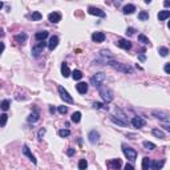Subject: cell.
Masks as SVG:
<instances>
[{"label": "cell", "mask_w": 170, "mask_h": 170, "mask_svg": "<svg viewBox=\"0 0 170 170\" xmlns=\"http://www.w3.org/2000/svg\"><path fill=\"white\" fill-rule=\"evenodd\" d=\"M164 70L167 73V75H170V63L165 64V66H164Z\"/></svg>", "instance_id": "obj_43"}, {"label": "cell", "mask_w": 170, "mask_h": 170, "mask_svg": "<svg viewBox=\"0 0 170 170\" xmlns=\"http://www.w3.org/2000/svg\"><path fill=\"white\" fill-rule=\"evenodd\" d=\"M122 151H124V154H125V157L128 158V160L134 161L135 158H137V151H135L133 148H130V146L125 145V144L122 145Z\"/></svg>", "instance_id": "obj_4"}, {"label": "cell", "mask_w": 170, "mask_h": 170, "mask_svg": "<svg viewBox=\"0 0 170 170\" xmlns=\"http://www.w3.org/2000/svg\"><path fill=\"white\" fill-rule=\"evenodd\" d=\"M70 120L75 124L80 122V120H81V112H75V113L72 114V117H70Z\"/></svg>", "instance_id": "obj_29"}, {"label": "cell", "mask_w": 170, "mask_h": 170, "mask_svg": "<svg viewBox=\"0 0 170 170\" xmlns=\"http://www.w3.org/2000/svg\"><path fill=\"white\" fill-rule=\"evenodd\" d=\"M76 89H77V92H79L80 95H85L88 92V84L86 82H79V84L76 85Z\"/></svg>", "instance_id": "obj_15"}, {"label": "cell", "mask_w": 170, "mask_h": 170, "mask_svg": "<svg viewBox=\"0 0 170 170\" xmlns=\"http://www.w3.org/2000/svg\"><path fill=\"white\" fill-rule=\"evenodd\" d=\"M39 118H40V117H39V113H37V112H33V113L29 114L27 120H28V122L35 124V122H37V121H39Z\"/></svg>", "instance_id": "obj_25"}, {"label": "cell", "mask_w": 170, "mask_h": 170, "mask_svg": "<svg viewBox=\"0 0 170 170\" xmlns=\"http://www.w3.org/2000/svg\"><path fill=\"white\" fill-rule=\"evenodd\" d=\"M164 6L166 7V8H169V7H170V0H165V1H164Z\"/></svg>", "instance_id": "obj_47"}, {"label": "cell", "mask_w": 170, "mask_h": 170, "mask_svg": "<svg viewBox=\"0 0 170 170\" xmlns=\"http://www.w3.org/2000/svg\"><path fill=\"white\" fill-rule=\"evenodd\" d=\"M57 45H59V37H57V36H52V37L49 39V43H48V49L53 50Z\"/></svg>", "instance_id": "obj_16"}, {"label": "cell", "mask_w": 170, "mask_h": 170, "mask_svg": "<svg viewBox=\"0 0 170 170\" xmlns=\"http://www.w3.org/2000/svg\"><path fill=\"white\" fill-rule=\"evenodd\" d=\"M158 53H160L162 57H166L167 55H169V49H167L166 47H160L158 48Z\"/></svg>", "instance_id": "obj_37"}, {"label": "cell", "mask_w": 170, "mask_h": 170, "mask_svg": "<svg viewBox=\"0 0 170 170\" xmlns=\"http://www.w3.org/2000/svg\"><path fill=\"white\" fill-rule=\"evenodd\" d=\"M116 45L118 48L125 49V50H129L130 48H132V43H130L129 40H126V39H120V40H117L116 41Z\"/></svg>", "instance_id": "obj_8"}, {"label": "cell", "mask_w": 170, "mask_h": 170, "mask_svg": "<svg viewBox=\"0 0 170 170\" xmlns=\"http://www.w3.org/2000/svg\"><path fill=\"white\" fill-rule=\"evenodd\" d=\"M57 110H59V113H60V114H66V113H68V106H64V105H63V106L57 108Z\"/></svg>", "instance_id": "obj_40"}, {"label": "cell", "mask_w": 170, "mask_h": 170, "mask_svg": "<svg viewBox=\"0 0 170 170\" xmlns=\"http://www.w3.org/2000/svg\"><path fill=\"white\" fill-rule=\"evenodd\" d=\"M98 92H100V96L102 97V100H104L105 102L113 101L114 95H113V91L110 88H108V86H101V88L98 89Z\"/></svg>", "instance_id": "obj_2"}, {"label": "cell", "mask_w": 170, "mask_h": 170, "mask_svg": "<svg viewBox=\"0 0 170 170\" xmlns=\"http://www.w3.org/2000/svg\"><path fill=\"white\" fill-rule=\"evenodd\" d=\"M59 93H60V97L64 102H68V104H73V102H75V101H73V97L66 92V89L64 88V86H61V85H59Z\"/></svg>", "instance_id": "obj_5"}, {"label": "cell", "mask_w": 170, "mask_h": 170, "mask_svg": "<svg viewBox=\"0 0 170 170\" xmlns=\"http://www.w3.org/2000/svg\"><path fill=\"white\" fill-rule=\"evenodd\" d=\"M150 165H151L150 158L144 157V160H142V170H150Z\"/></svg>", "instance_id": "obj_24"}, {"label": "cell", "mask_w": 170, "mask_h": 170, "mask_svg": "<svg viewBox=\"0 0 170 170\" xmlns=\"http://www.w3.org/2000/svg\"><path fill=\"white\" fill-rule=\"evenodd\" d=\"M66 154H68V155H73V154H75V149L69 148V149H68V151H66Z\"/></svg>", "instance_id": "obj_45"}, {"label": "cell", "mask_w": 170, "mask_h": 170, "mask_svg": "<svg viewBox=\"0 0 170 170\" xmlns=\"http://www.w3.org/2000/svg\"><path fill=\"white\" fill-rule=\"evenodd\" d=\"M138 41H140V43H142V44L150 45V40H149L145 35H142V33H140V35H138Z\"/></svg>", "instance_id": "obj_30"}, {"label": "cell", "mask_w": 170, "mask_h": 170, "mask_svg": "<svg viewBox=\"0 0 170 170\" xmlns=\"http://www.w3.org/2000/svg\"><path fill=\"white\" fill-rule=\"evenodd\" d=\"M138 59H140L141 61H145V60H146V57H145V55H144V53H140V55H138Z\"/></svg>", "instance_id": "obj_46"}, {"label": "cell", "mask_w": 170, "mask_h": 170, "mask_svg": "<svg viewBox=\"0 0 170 170\" xmlns=\"http://www.w3.org/2000/svg\"><path fill=\"white\" fill-rule=\"evenodd\" d=\"M151 133H153V135H155L157 138H165V133L160 129H153Z\"/></svg>", "instance_id": "obj_32"}, {"label": "cell", "mask_w": 170, "mask_h": 170, "mask_svg": "<svg viewBox=\"0 0 170 170\" xmlns=\"http://www.w3.org/2000/svg\"><path fill=\"white\" fill-rule=\"evenodd\" d=\"M0 117H1V122H0V126H1V128H4V126H6V124H7V120H8V116H7L6 113H3Z\"/></svg>", "instance_id": "obj_39"}, {"label": "cell", "mask_w": 170, "mask_h": 170, "mask_svg": "<svg viewBox=\"0 0 170 170\" xmlns=\"http://www.w3.org/2000/svg\"><path fill=\"white\" fill-rule=\"evenodd\" d=\"M61 73H63L64 77H69V76L72 75V72H70L69 66H68V64H66V63L61 64Z\"/></svg>", "instance_id": "obj_20"}, {"label": "cell", "mask_w": 170, "mask_h": 170, "mask_svg": "<svg viewBox=\"0 0 170 170\" xmlns=\"http://www.w3.org/2000/svg\"><path fill=\"white\" fill-rule=\"evenodd\" d=\"M142 145H144V148L148 149V150H154L155 149V145L153 144V142H149V141H144L142 142Z\"/></svg>", "instance_id": "obj_33"}, {"label": "cell", "mask_w": 170, "mask_h": 170, "mask_svg": "<svg viewBox=\"0 0 170 170\" xmlns=\"http://www.w3.org/2000/svg\"><path fill=\"white\" fill-rule=\"evenodd\" d=\"M100 57H105V59H112V53H110V50L101 49V50H100Z\"/></svg>", "instance_id": "obj_35"}, {"label": "cell", "mask_w": 170, "mask_h": 170, "mask_svg": "<svg viewBox=\"0 0 170 170\" xmlns=\"http://www.w3.org/2000/svg\"><path fill=\"white\" fill-rule=\"evenodd\" d=\"M106 165L110 167V169L120 170V169H121V166H122V162H121L120 158H113V160H109V161H108Z\"/></svg>", "instance_id": "obj_7"}, {"label": "cell", "mask_w": 170, "mask_h": 170, "mask_svg": "<svg viewBox=\"0 0 170 170\" xmlns=\"http://www.w3.org/2000/svg\"><path fill=\"white\" fill-rule=\"evenodd\" d=\"M88 140L91 144H96V142H98V140H100V134H98V132H96V130H91V132L88 133Z\"/></svg>", "instance_id": "obj_14"}, {"label": "cell", "mask_w": 170, "mask_h": 170, "mask_svg": "<svg viewBox=\"0 0 170 170\" xmlns=\"http://www.w3.org/2000/svg\"><path fill=\"white\" fill-rule=\"evenodd\" d=\"M45 132H47V130L44 129V128H43V129H40L39 130V133H37V137H39V140H43V137H44V134H45Z\"/></svg>", "instance_id": "obj_41"}, {"label": "cell", "mask_w": 170, "mask_h": 170, "mask_svg": "<svg viewBox=\"0 0 170 170\" xmlns=\"http://www.w3.org/2000/svg\"><path fill=\"white\" fill-rule=\"evenodd\" d=\"M11 106V100H3L1 101V105H0V108H1V110H4V112H7V110L10 109Z\"/></svg>", "instance_id": "obj_26"}, {"label": "cell", "mask_w": 170, "mask_h": 170, "mask_svg": "<svg viewBox=\"0 0 170 170\" xmlns=\"http://www.w3.org/2000/svg\"><path fill=\"white\" fill-rule=\"evenodd\" d=\"M86 167H88V162H86V160H85V158L80 160V162H79V169H80V170H86Z\"/></svg>", "instance_id": "obj_38"}, {"label": "cell", "mask_w": 170, "mask_h": 170, "mask_svg": "<svg viewBox=\"0 0 170 170\" xmlns=\"http://www.w3.org/2000/svg\"><path fill=\"white\" fill-rule=\"evenodd\" d=\"M110 121L114 124H117V125H120V126H128V121L125 120H121V118H116L114 116L110 117Z\"/></svg>", "instance_id": "obj_23"}, {"label": "cell", "mask_w": 170, "mask_h": 170, "mask_svg": "<svg viewBox=\"0 0 170 170\" xmlns=\"http://www.w3.org/2000/svg\"><path fill=\"white\" fill-rule=\"evenodd\" d=\"M165 165V161H153L151 160V165H150V170H160L162 169V166Z\"/></svg>", "instance_id": "obj_18"}, {"label": "cell", "mask_w": 170, "mask_h": 170, "mask_svg": "<svg viewBox=\"0 0 170 170\" xmlns=\"http://www.w3.org/2000/svg\"><path fill=\"white\" fill-rule=\"evenodd\" d=\"M35 37H36V40L37 41H44L45 39L48 37V32L47 31H40V32H37L35 35Z\"/></svg>", "instance_id": "obj_22"}, {"label": "cell", "mask_w": 170, "mask_h": 170, "mask_svg": "<svg viewBox=\"0 0 170 170\" xmlns=\"http://www.w3.org/2000/svg\"><path fill=\"white\" fill-rule=\"evenodd\" d=\"M164 128L167 130V132H170V125H164Z\"/></svg>", "instance_id": "obj_48"}, {"label": "cell", "mask_w": 170, "mask_h": 170, "mask_svg": "<svg viewBox=\"0 0 170 170\" xmlns=\"http://www.w3.org/2000/svg\"><path fill=\"white\" fill-rule=\"evenodd\" d=\"M125 170H134V166L132 164H126L125 165Z\"/></svg>", "instance_id": "obj_44"}, {"label": "cell", "mask_w": 170, "mask_h": 170, "mask_svg": "<svg viewBox=\"0 0 170 170\" xmlns=\"http://www.w3.org/2000/svg\"><path fill=\"white\" fill-rule=\"evenodd\" d=\"M48 20L53 24H57L59 21H61V13L60 12H50L48 15Z\"/></svg>", "instance_id": "obj_11"}, {"label": "cell", "mask_w": 170, "mask_h": 170, "mask_svg": "<svg viewBox=\"0 0 170 170\" xmlns=\"http://www.w3.org/2000/svg\"><path fill=\"white\" fill-rule=\"evenodd\" d=\"M138 19L141 20V21H146V20L149 19V13L146 12V11H141V12L138 13Z\"/></svg>", "instance_id": "obj_34"}, {"label": "cell", "mask_w": 170, "mask_h": 170, "mask_svg": "<svg viewBox=\"0 0 170 170\" xmlns=\"http://www.w3.org/2000/svg\"><path fill=\"white\" fill-rule=\"evenodd\" d=\"M106 39L104 32H95V33H92V40L95 41V43H102V41Z\"/></svg>", "instance_id": "obj_12"}, {"label": "cell", "mask_w": 170, "mask_h": 170, "mask_svg": "<svg viewBox=\"0 0 170 170\" xmlns=\"http://www.w3.org/2000/svg\"><path fill=\"white\" fill-rule=\"evenodd\" d=\"M27 39H28V36H27V33H24V32H21V33L15 36V41L19 43V44H25V43H27Z\"/></svg>", "instance_id": "obj_17"}, {"label": "cell", "mask_w": 170, "mask_h": 170, "mask_svg": "<svg viewBox=\"0 0 170 170\" xmlns=\"http://www.w3.org/2000/svg\"><path fill=\"white\" fill-rule=\"evenodd\" d=\"M55 110H56V109H55L53 106H50V108H49V112H50V113H55Z\"/></svg>", "instance_id": "obj_49"}, {"label": "cell", "mask_w": 170, "mask_h": 170, "mask_svg": "<svg viewBox=\"0 0 170 170\" xmlns=\"http://www.w3.org/2000/svg\"><path fill=\"white\" fill-rule=\"evenodd\" d=\"M59 135H60V137H63V138L69 137V135H70V130L69 129H60V130H59Z\"/></svg>", "instance_id": "obj_36"}, {"label": "cell", "mask_w": 170, "mask_h": 170, "mask_svg": "<svg viewBox=\"0 0 170 170\" xmlns=\"http://www.w3.org/2000/svg\"><path fill=\"white\" fill-rule=\"evenodd\" d=\"M45 47H47V43H45V41H39L36 45H33V47H32V53H33V56H39L40 53H43V50H44Z\"/></svg>", "instance_id": "obj_6"}, {"label": "cell", "mask_w": 170, "mask_h": 170, "mask_svg": "<svg viewBox=\"0 0 170 170\" xmlns=\"http://www.w3.org/2000/svg\"><path fill=\"white\" fill-rule=\"evenodd\" d=\"M72 77H73V80L79 81V80L82 79V72H81V70H79V69H75L72 72Z\"/></svg>", "instance_id": "obj_28"}, {"label": "cell", "mask_w": 170, "mask_h": 170, "mask_svg": "<svg viewBox=\"0 0 170 170\" xmlns=\"http://www.w3.org/2000/svg\"><path fill=\"white\" fill-rule=\"evenodd\" d=\"M132 125L134 126V128H144V126L146 125V121L142 118V117H133L132 118Z\"/></svg>", "instance_id": "obj_9"}, {"label": "cell", "mask_w": 170, "mask_h": 170, "mask_svg": "<svg viewBox=\"0 0 170 170\" xmlns=\"http://www.w3.org/2000/svg\"><path fill=\"white\" fill-rule=\"evenodd\" d=\"M153 116H155L157 118H161V120H169V116H167L166 113H162V112H157V110H154V112H153Z\"/></svg>", "instance_id": "obj_27"}, {"label": "cell", "mask_w": 170, "mask_h": 170, "mask_svg": "<svg viewBox=\"0 0 170 170\" xmlns=\"http://www.w3.org/2000/svg\"><path fill=\"white\" fill-rule=\"evenodd\" d=\"M88 12L91 15H95V16H98V17H105V12L104 11H101L100 8H96L93 6H89L88 7Z\"/></svg>", "instance_id": "obj_10"}, {"label": "cell", "mask_w": 170, "mask_h": 170, "mask_svg": "<svg viewBox=\"0 0 170 170\" xmlns=\"http://www.w3.org/2000/svg\"><path fill=\"white\" fill-rule=\"evenodd\" d=\"M134 32H135L134 28H128V29H126V35H128V36H133V35H134Z\"/></svg>", "instance_id": "obj_42"}, {"label": "cell", "mask_w": 170, "mask_h": 170, "mask_svg": "<svg viewBox=\"0 0 170 170\" xmlns=\"http://www.w3.org/2000/svg\"><path fill=\"white\" fill-rule=\"evenodd\" d=\"M157 17H158V20H160V21H164V20L169 19V17H170V11H160V12H158V15H157Z\"/></svg>", "instance_id": "obj_21"}, {"label": "cell", "mask_w": 170, "mask_h": 170, "mask_svg": "<svg viewBox=\"0 0 170 170\" xmlns=\"http://www.w3.org/2000/svg\"><path fill=\"white\" fill-rule=\"evenodd\" d=\"M31 19L33 20V21H39V20L43 19V15H41L40 12H37V11H35V12H32Z\"/></svg>", "instance_id": "obj_31"}, {"label": "cell", "mask_w": 170, "mask_h": 170, "mask_svg": "<svg viewBox=\"0 0 170 170\" xmlns=\"http://www.w3.org/2000/svg\"><path fill=\"white\" fill-rule=\"evenodd\" d=\"M109 65L116 70H120V72H124V73H133V68L128 64H121V63H116V61H110Z\"/></svg>", "instance_id": "obj_3"}, {"label": "cell", "mask_w": 170, "mask_h": 170, "mask_svg": "<svg viewBox=\"0 0 170 170\" xmlns=\"http://www.w3.org/2000/svg\"><path fill=\"white\" fill-rule=\"evenodd\" d=\"M23 154H24V155H27V157H28L29 160L32 161V164H35V165L37 164V160H36V157H35V155H33V154L31 153V150H29V148H28L27 145H24V146H23Z\"/></svg>", "instance_id": "obj_13"}, {"label": "cell", "mask_w": 170, "mask_h": 170, "mask_svg": "<svg viewBox=\"0 0 170 170\" xmlns=\"http://www.w3.org/2000/svg\"><path fill=\"white\" fill-rule=\"evenodd\" d=\"M106 80V75L102 72H98L96 73V75H93L91 77V84L93 85V86H96V88L100 89L101 88V85H102V82Z\"/></svg>", "instance_id": "obj_1"}, {"label": "cell", "mask_w": 170, "mask_h": 170, "mask_svg": "<svg viewBox=\"0 0 170 170\" xmlns=\"http://www.w3.org/2000/svg\"><path fill=\"white\" fill-rule=\"evenodd\" d=\"M167 27H169V29H170V21H169V23H167Z\"/></svg>", "instance_id": "obj_50"}, {"label": "cell", "mask_w": 170, "mask_h": 170, "mask_svg": "<svg viewBox=\"0 0 170 170\" xmlns=\"http://www.w3.org/2000/svg\"><path fill=\"white\" fill-rule=\"evenodd\" d=\"M134 11H135V6H134V4H126V6L122 8V12L125 13V15H132Z\"/></svg>", "instance_id": "obj_19"}]
</instances>
